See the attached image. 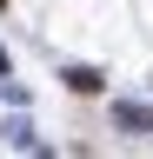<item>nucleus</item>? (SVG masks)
Here are the masks:
<instances>
[{
	"instance_id": "f257e3e1",
	"label": "nucleus",
	"mask_w": 153,
	"mask_h": 159,
	"mask_svg": "<svg viewBox=\"0 0 153 159\" xmlns=\"http://www.w3.org/2000/svg\"><path fill=\"white\" fill-rule=\"evenodd\" d=\"M113 119H120L127 133H153V106H146V99H120V106H113Z\"/></svg>"
},
{
	"instance_id": "f03ea898",
	"label": "nucleus",
	"mask_w": 153,
	"mask_h": 159,
	"mask_svg": "<svg viewBox=\"0 0 153 159\" xmlns=\"http://www.w3.org/2000/svg\"><path fill=\"white\" fill-rule=\"evenodd\" d=\"M60 80H67V86H73V93H100V73H93V66H67Z\"/></svg>"
},
{
	"instance_id": "7ed1b4c3",
	"label": "nucleus",
	"mask_w": 153,
	"mask_h": 159,
	"mask_svg": "<svg viewBox=\"0 0 153 159\" xmlns=\"http://www.w3.org/2000/svg\"><path fill=\"white\" fill-rule=\"evenodd\" d=\"M0 7H7V0H0Z\"/></svg>"
}]
</instances>
